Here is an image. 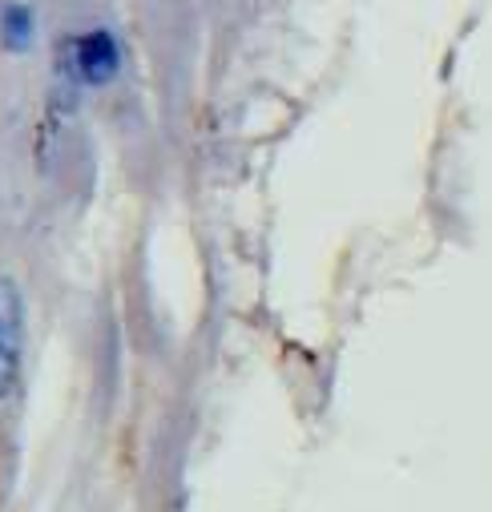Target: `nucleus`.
Masks as SVG:
<instances>
[{
    "label": "nucleus",
    "instance_id": "obj_1",
    "mask_svg": "<svg viewBox=\"0 0 492 512\" xmlns=\"http://www.w3.org/2000/svg\"><path fill=\"white\" fill-rule=\"evenodd\" d=\"M25 371V295L13 275H0V408H5Z\"/></svg>",
    "mask_w": 492,
    "mask_h": 512
},
{
    "label": "nucleus",
    "instance_id": "obj_2",
    "mask_svg": "<svg viewBox=\"0 0 492 512\" xmlns=\"http://www.w3.org/2000/svg\"><path fill=\"white\" fill-rule=\"evenodd\" d=\"M65 69L73 77V85L85 89H105L117 73H121V45L109 29H89L81 37H73L65 45Z\"/></svg>",
    "mask_w": 492,
    "mask_h": 512
},
{
    "label": "nucleus",
    "instance_id": "obj_3",
    "mask_svg": "<svg viewBox=\"0 0 492 512\" xmlns=\"http://www.w3.org/2000/svg\"><path fill=\"white\" fill-rule=\"evenodd\" d=\"M37 41V13L25 0H5L0 5V49L5 53H29Z\"/></svg>",
    "mask_w": 492,
    "mask_h": 512
}]
</instances>
